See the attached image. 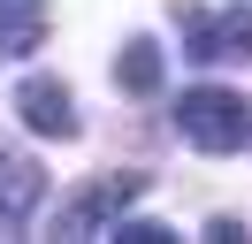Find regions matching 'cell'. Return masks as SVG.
Listing matches in <instances>:
<instances>
[{"label": "cell", "mask_w": 252, "mask_h": 244, "mask_svg": "<svg viewBox=\"0 0 252 244\" xmlns=\"http://www.w3.org/2000/svg\"><path fill=\"white\" fill-rule=\"evenodd\" d=\"M176 130H184L199 152H237L252 137V107L237 99V92H221V84H199V92L176 99Z\"/></svg>", "instance_id": "1"}, {"label": "cell", "mask_w": 252, "mask_h": 244, "mask_svg": "<svg viewBox=\"0 0 252 244\" xmlns=\"http://www.w3.org/2000/svg\"><path fill=\"white\" fill-rule=\"evenodd\" d=\"M138 191H145V176H99V183H84V191L62 206L54 237H107V229L130 214V198H138Z\"/></svg>", "instance_id": "2"}, {"label": "cell", "mask_w": 252, "mask_h": 244, "mask_svg": "<svg viewBox=\"0 0 252 244\" xmlns=\"http://www.w3.org/2000/svg\"><path fill=\"white\" fill-rule=\"evenodd\" d=\"M176 23H184V46H191L199 61H252V15H245V8H221V15L176 8Z\"/></svg>", "instance_id": "3"}, {"label": "cell", "mask_w": 252, "mask_h": 244, "mask_svg": "<svg viewBox=\"0 0 252 244\" xmlns=\"http://www.w3.org/2000/svg\"><path fill=\"white\" fill-rule=\"evenodd\" d=\"M16 115L31 122L38 137H77V99H69V84H54V76H23L16 84Z\"/></svg>", "instance_id": "4"}, {"label": "cell", "mask_w": 252, "mask_h": 244, "mask_svg": "<svg viewBox=\"0 0 252 244\" xmlns=\"http://www.w3.org/2000/svg\"><path fill=\"white\" fill-rule=\"evenodd\" d=\"M38 198H46L38 160H31V152H0V221H31Z\"/></svg>", "instance_id": "5"}, {"label": "cell", "mask_w": 252, "mask_h": 244, "mask_svg": "<svg viewBox=\"0 0 252 244\" xmlns=\"http://www.w3.org/2000/svg\"><path fill=\"white\" fill-rule=\"evenodd\" d=\"M46 0H0V54H38L46 46Z\"/></svg>", "instance_id": "6"}, {"label": "cell", "mask_w": 252, "mask_h": 244, "mask_svg": "<svg viewBox=\"0 0 252 244\" xmlns=\"http://www.w3.org/2000/svg\"><path fill=\"white\" fill-rule=\"evenodd\" d=\"M115 84L123 92H160V46L153 38H130L123 54H115Z\"/></svg>", "instance_id": "7"}, {"label": "cell", "mask_w": 252, "mask_h": 244, "mask_svg": "<svg viewBox=\"0 0 252 244\" xmlns=\"http://www.w3.org/2000/svg\"><path fill=\"white\" fill-rule=\"evenodd\" d=\"M107 237L115 244H168V229H160V221H115Z\"/></svg>", "instance_id": "8"}]
</instances>
